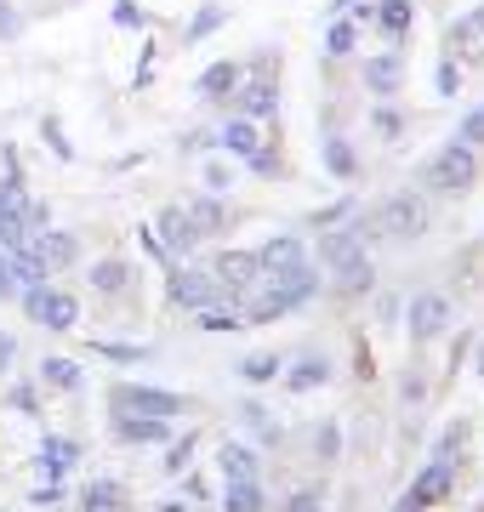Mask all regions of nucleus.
<instances>
[{"instance_id":"f257e3e1","label":"nucleus","mask_w":484,"mask_h":512,"mask_svg":"<svg viewBox=\"0 0 484 512\" xmlns=\"http://www.w3.org/2000/svg\"><path fill=\"white\" fill-rule=\"evenodd\" d=\"M428 234V200L422 194H388V200L376 205L371 217V239H388V245H416V239Z\"/></svg>"},{"instance_id":"f03ea898","label":"nucleus","mask_w":484,"mask_h":512,"mask_svg":"<svg viewBox=\"0 0 484 512\" xmlns=\"http://www.w3.org/2000/svg\"><path fill=\"white\" fill-rule=\"evenodd\" d=\"M422 177H428V188H439V194H467V188L479 183V154H473V143L456 137V143H445L433 154Z\"/></svg>"},{"instance_id":"7ed1b4c3","label":"nucleus","mask_w":484,"mask_h":512,"mask_svg":"<svg viewBox=\"0 0 484 512\" xmlns=\"http://www.w3.org/2000/svg\"><path fill=\"white\" fill-rule=\"evenodd\" d=\"M23 313L35 319L40 330H75V319H80V296L75 291H46V285H23Z\"/></svg>"},{"instance_id":"20e7f679","label":"nucleus","mask_w":484,"mask_h":512,"mask_svg":"<svg viewBox=\"0 0 484 512\" xmlns=\"http://www.w3.org/2000/svg\"><path fill=\"white\" fill-rule=\"evenodd\" d=\"M166 291H171V308H188V313L228 302L223 279H217V274H200V268H171V285H166Z\"/></svg>"},{"instance_id":"39448f33","label":"nucleus","mask_w":484,"mask_h":512,"mask_svg":"<svg viewBox=\"0 0 484 512\" xmlns=\"http://www.w3.org/2000/svg\"><path fill=\"white\" fill-rule=\"evenodd\" d=\"M405 325H410V336H416V342L445 336V330H450V296L416 291V296H410V308H405Z\"/></svg>"},{"instance_id":"423d86ee","label":"nucleus","mask_w":484,"mask_h":512,"mask_svg":"<svg viewBox=\"0 0 484 512\" xmlns=\"http://www.w3.org/2000/svg\"><path fill=\"white\" fill-rule=\"evenodd\" d=\"M450 490H456V473H450L445 461H433V467H422V473H416L410 495H399V501H393V512H422V507H439V501H445Z\"/></svg>"},{"instance_id":"0eeeda50","label":"nucleus","mask_w":484,"mask_h":512,"mask_svg":"<svg viewBox=\"0 0 484 512\" xmlns=\"http://www.w3.org/2000/svg\"><path fill=\"white\" fill-rule=\"evenodd\" d=\"M154 239H160V251L166 256H188L194 245H200V228L188 222L183 205H166V211L154 217Z\"/></svg>"},{"instance_id":"6e6552de","label":"nucleus","mask_w":484,"mask_h":512,"mask_svg":"<svg viewBox=\"0 0 484 512\" xmlns=\"http://www.w3.org/2000/svg\"><path fill=\"white\" fill-rule=\"evenodd\" d=\"M365 239H371V222H354V228H342V234H325L319 239V262L325 268H348L365 256Z\"/></svg>"},{"instance_id":"1a4fd4ad","label":"nucleus","mask_w":484,"mask_h":512,"mask_svg":"<svg viewBox=\"0 0 484 512\" xmlns=\"http://www.w3.org/2000/svg\"><path fill=\"white\" fill-rule=\"evenodd\" d=\"M217 279H223L228 302H234V296H245V291H251V285L262 279L257 251H223V262H217Z\"/></svg>"},{"instance_id":"9d476101","label":"nucleus","mask_w":484,"mask_h":512,"mask_svg":"<svg viewBox=\"0 0 484 512\" xmlns=\"http://www.w3.org/2000/svg\"><path fill=\"white\" fill-rule=\"evenodd\" d=\"M445 52L450 57H467V63H479V52H484V6H473L462 23H450Z\"/></svg>"},{"instance_id":"9b49d317","label":"nucleus","mask_w":484,"mask_h":512,"mask_svg":"<svg viewBox=\"0 0 484 512\" xmlns=\"http://www.w3.org/2000/svg\"><path fill=\"white\" fill-rule=\"evenodd\" d=\"M35 245V256H40V268L46 274H57V268H75V234H63V228H46V234H35L29 239Z\"/></svg>"},{"instance_id":"f8f14e48","label":"nucleus","mask_w":484,"mask_h":512,"mask_svg":"<svg viewBox=\"0 0 484 512\" xmlns=\"http://www.w3.org/2000/svg\"><path fill=\"white\" fill-rule=\"evenodd\" d=\"M308 262V251H302V239H291V234H280V239H268L257 251V268L262 274H291V268H302Z\"/></svg>"},{"instance_id":"ddd939ff","label":"nucleus","mask_w":484,"mask_h":512,"mask_svg":"<svg viewBox=\"0 0 484 512\" xmlns=\"http://www.w3.org/2000/svg\"><path fill=\"white\" fill-rule=\"evenodd\" d=\"M120 404H131V410H143V416H183L188 410V399L183 393H154V387H126L120 393Z\"/></svg>"},{"instance_id":"4468645a","label":"nucleus","mask_w":484,"mask_h":512,"mask_svg":"<svg viewBox=\"0 0 484 512\" xmlns=\"http://www.w3.org/2000/svg\"><path fill=\"white\" fill-rule=\"evenodd\" d=\"M126 444H166L171 439V421L166 416H143V410H131V416H120V427H114Z\"/></svg>"},{"instance_id":"2eb2a0df","label":"nucleus","mask_w":484,"mask_h":512,"mask_svg":"<svg viewBox=\"0 0 484 512\" xmlns=\"http://www.w3.org/2000/svg\"><path fill=\"white\" fill-rule=\"evenodd\" d=\"M359 80H365V86H371L376 97H388V92H399V86H405V63H399V57H371V63H359Z\"/></svg>"},{"instance_id":"dca6fc26","label":"nucleus","mask_w":484,"mask_h":512,"mask_svg":"<svg viewBox=\"0 0 484 512\" xmlns=\"http://www.w3.org/2000/svg\"><path fill=\"white\" fill-rule=\"evenodd\" d=\"M217 143L228 148V154H257L262 148V131H257V120H245V114H234V120H223V131H217Z\"/></svg>"},{"instance_id":"f3484780","label":"nucleus","mask_w":484,"mask_h":512,"mask_svg":"<svg viewBox=\"0 0 484 512\" xmlns=\"http://www.w3.org/2000/svg\"><path fill=\"white\" fill-rule=\"evenodd\" d=\"M217 467H223L228 484H251V478L262 473L257 450H245V444H223V450H217Z\"/></svg>"},{"instance_id":"a211bd4d","label":"nucleus","mask_w":484,"mask_h":512,"mask_svg":"<svg viewBox=\"0 0 484 512\" xmlns=\"http://www.w3.org/2000/svg\"><path fill=\"white\" fill-rule=\"evenodd\" d=\"M274 285H280V296L291 302V308H308L319 296V274L302 262V268H291V274H274Z\"/></svg>"},{"instance_id":"6ab92c4d","label":"nucleus","mask_w":484,"mask_h":512,"mask_svg":"<svg viewBox=\"0 0 484 512\" xmlns=\"http://www.w3.org/2000/svg\"><path fill=\"white\" fill-rule=\"evenodd\" d=\"M234 109H240L245 120H262V114H274V109H280V92H274V80H268V74H262V80H251V86L234 97Z\"/></svg>"},{"instance_id":"aec40b11","label":"nucleus","mask_w":484,"mask_h":512,"mask_svg":"<svg viewBox=\"0 0 484 512\" xmlns=\"http://www.w3.org/2000/svg\"><path fill=\"white\" fill-rule=\"evenodd\" d=\"M126 507H131V495L120 484H109V478H97V484L80 490V512H126Z\"/></svg>"},{"instance_id":"412c9836","label":"nucleus","mask_w":484,"mask_h":512,"mask_svg":"<svg viewBox=\"0 0 484 512\" xmlns=\"http://www.w3.org/2000/svg\"><path fill=\"white\" fill-rule=\"evenodd\" d=\"M75 461H80V450H75L69 439H40V473L52 478V484H57L63 473H69Z\"/></svg>"},{"instance_id":"4be33fe9","label":"nucleus","mask_w":484,"mask_h":512,"mask_svg":"<svg viewBox=\"0 0 484 512\" xmlns=\"http://www.w3.org/2000/svg\"><path fill=\"white\" fill-rule=\"evenodd\" d=\"M371 18H376V29H382V35L405 40V35H410V18H416V12H410V0H382V6H371Z\"/></svg>"},{"instance_id":"5701e85b","label":"nucleus","mask_w":484,"mask_h":512,"mask_svg":"<svg viewBox=\"0 0 484 512\" xmlns=\"http://www.w3.org/2000/svg\"><path fill=\"white\" fill-rule=\"evenodd\" d=\"M183 211H188V222L200 228V239H205V234H223V222H228V205L211 200V194H205V200H188Z\"/></svg>"},{"instance_id":"b1692460","label":"nucleus","mask_w":484,"mask_h":512,"mask_svg":"<svg viewBox=\"0 0 484 512\" xmlns=\"http://www.w3.org/2000/svg\"><path fill=\"white\" fill-rule=\"evenodd\" d=\"M92 291H103V296L137 291V274H131L126 262H97V268H92Z\"/></svg>"},{"instance_id":"393cba45","label":"nucleus","mask_w":484,"mask_h":512,"mask_svg":"<svg viewBox=\"0 0 484 512\" xmlns=\"http://www.w3.org/2000/svg\"><path fill=\"white\" fill-rule=\"evenodd\" d=\"M331 382V359H319V353H302L297 365H291V387L308 393V387H325Z\"/></svg>"},{"instance_id":"a878e982","label":"nucleus","mask_w":484,"mask_h":512,"mask_svg":"<svg viewBox=\"0 0 484 512\" xmlns=\"http://www.w3.org/2000/svg\"><path fill=\"white\" fill-rule=\"evenodd\" d=\"M325 171H331V177H342V183H348V177H359V154H354V143L331 137V143H325Z\"/></svg>"},{"instance_id":"bb28decb","label":"nucleus","mask_w":484,"mask_h":512,"mask_svg":"<svg viewBox=\"0 0 484 512\" xmlns=\"http://www.w3.org/2000/svg\"><path fill=\"white\" fill-rule=\"evenodd\" d=\"M359 23H365V18H336L331 29H325V52H331V57L354 52V46H359Z\"/></svg>"},{"instance_id":"cd10ccee","label":"nucleus","mask_w":484,"mask_h":512,"mask_svg":"<svg viewBox=\"0 0 484 512\" xmlns=\"http://www.w3.org/2000/svg\"><path fill=\"white\" fill-rule=\"evenodd\" d=\"M234 86H240V63H217L200 74V97H228Z\"/></svg>"},{"instance_id":"c85d7f7f","label":"nucleus","mask_w":484,"mask_h":512,"mask_svg":"<svg viewBox=\"0 0 484 512\" xmlns=\"http://www.w3.org/2000/svg\"><path fill=\"white\" fill-rule=\"evenodd\" d=\"M268 501H262V490H257V478L251 484H228V495H223V512H262Z\"/></svg>"},{"instance_id":"c756f323","label":"nucleus","mask_w":484,"mask_h":512,"mask_svg":"<svg viewBox=\"0 0 484 512\" xmlns=\"http://www.w3.org/2000/svg\"><path fill=\"white\" fill-rule=\"evenodd\" d=\"M40 376H46L52 387H80L86 382V370H80L75 359H40Z\"/></svg>"},{"instance_id":"7c9ffc66","label":"nucleus","mask_w":484,"mask_h":512,"mask_svg":"<svg viewBox=\"0 0 484 512\" xmlns=\"http://www.w3.org/2000/svg\"><path fill=\"white\" fill-rule=\"evenodd\" d=\"M240 376L245 382H274L280 376V359L274 353H251V359H240Z\"/></svg>"},{"instance_id":"2f4dec72","label":"nucleus","mask_w":484,"mask_h":512,"mask_svg":"<svg viewBox=\"0 0 484 512\" xmlns=\"http://www.w3.org/2000/svg\"><path fill=\"white\" fill-rule=\"evenodd\" d=\"M336 279H342V291H354V296H365L371 291V262H365V256H359V262H348V268H336Z\"/></svg>"},{"instance_id":"473e14b6","label":"nucleus","mask_w":484,"mask_h":512,"mask_svg":"<svg viewBox=\"0 0 484 512\" xmlns=\"http://www.w3.org/2000/svg\"><path fill=\"white\" fill-rule=\"evenodd\" d=\"M200 325H205V330H240L245 313H234L228 302H217V308H200Z\"/></svg>"},{"instance_id":"72a5a7b5","label":"nucleus","mask_w":484,"mask_h":512,"mask_svg":"<svg viewBox=\"0 0 484 512\" xmlns=\"http://www.w3.org/2000/svg\"><path fill=\"white\" fill-rule=\"evenodd\" d=\"M456 137H462V143H473V148L484 143V103H479V109H467V114H462V131H456Z\"/></svg>"},{"instance_id":"f704fd0d","label":"nucleus","mask_w":484,"mask_h":512,"mask_svg":"<svg viewBox=\"0 0 484 512\" xmlns=\"http://www.w3.org/2000/svg\"><path fill=\"white\" fill-rule=\"evenodd\" d=\"M18 291H23V285H18V268H12V256L0 251V302H12Z\"/></svg>"},{"instance_id":"c9c22d12","label":"nucleus","mask_w":484,"mask_h":512,"mask_svg":"<svg viewBox=\"0 0 484 512\" xmlns=\"http://www.w3.org/2000/svg\"><path fill=\"white\" fill-rule=\"evenodd\" d=\"M188 456H194V433H183V439L171 444V456H166V473H183Z\"/></svg>"},{"instance_id":"e433bc0d","label":"nucleus","mask_w":484,"mask_h":512,"mask_svg":"<svg viewBox=\"0 0 484 512\" xmlns=\"http://www.w3.org/2000/svg\"><path fill=\"white\" fill-rule=\"evenodd\" d=\"M217 23H223V12H217V6H205L200 18L188 23V40H205V35H211V29H217Z\"/></svg>"},{"instance_id":"4c0bfd02","label":"nucleus","mask_w":484,"mask_h":512,"mask_svg":"<svg viewBox=\"0 0 484 512\" xmlns=\"http://www.w3.org/2000/svg\"><path fill=\"white\" fill-rule=\"evenodd\" d=\"M18 12H12V0H0V40H18Z\"/></svg>"},{"instance_id":"58836bf2","label":"nucleus","mask_w":484,"mask_h":512,"mask_svg":"<svg viewBox=\"0 0 484 512\" xmlns=\"http://www.w3.org/2000/svg\"><path fill=\"white\" fill-rule=\"evenodd\" d=\"M456 86H462V69H456V57H445V69H439V92H456Z\"/></svg>"},{"instance_id":"ea45409f","label":"nucleus","mask_w":484,"mask_h":512,"mask_svg":"<svg viewBox=\"0 0 484 512\" xmlns=\"http://www.w3.org/2000/svg\"><path fill=\"white\" fill-rule=\"evenodd\" d=\"M114 23H120V29H137V23H143V12H137L131 0H120V6H114Z\"/></svg>"},{"instance_id":"a19ab883","label":"nucleus","mask_w":484,"mask_h":512,"mask_svg":"<svg viewBox=\"0 0 484 512\" xmlns=\"http://www.w3.org/2000/svg\"><path fill=\"white\" fill-rule=\"evenodd\" d=\"M285 512H319V495H314V490L291 495V507H285Z\"/></svg>"},{"instance_id":"79ce46f5","label":"nucleus","mask_w":484,"mask_h":512,"mask_svg":"<svg viewBox=\"0 0 484 512\" xmlns=\"http://www.w3.org/2000/svg\"><path fill=\"white\" fill-rule=\"evenodd\" d=\"M6 365H12V336L0 330V376H6Z\"/></svg>"}]
</instances>
